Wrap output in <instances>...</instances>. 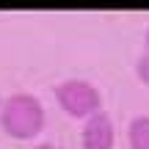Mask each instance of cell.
Listing matches in <instances>:
<instances>
[{
  "label": "cell",
  "instance_id": "2",
  "mask_svg": "<svg viewBox=\"0 0 149 149\" xmlns=\"http://www.w3.org/2000/svg\"><path fill=\"white\" fill-rule=\"evenodd\" d=\"M55 100H58L61 111L72 119H88L94 113H100V105H102V97L97 91V86L83 77L61 80L55 86Z\"/></svg>",
  "mask_w": 149,
  "mask_h": 149
},
{
  "label": "cell",
  "instance_id": "1",
  "mask_svg": "<svg viewBox=\"0 0 149 149\" xmlns=\"http://www.w3.org/2000/svg\"><path fill=\"white\" fill-rule=\"evenodd\" d=\"M0 127L17 141L36 138L44 130V105L39 102V97L17 91L0 105Z\"/></svg>",
  "mask_w": 149,
  "mask_h": 149
},
{
  "label": "cell",
  "instance_id": "3",
  "mask_svg": "<svg viewBox=\"0 0 149 149\" xmlns=\"http://www.w3.org/2000/svg\"><path fill=\"white\" fill-rule=\"evenodd\" d=\"M80 144H83V149H113V144H116V127H113L111 116L105 111L86 119L83 133H80Z\"/></svg>",
  "mask_w": 149,
  "mask_h": 149
},
{
  "label": "cell",
  "instance_id": "7",
  "mask_svg": "<svg viewBox=\"0 0 149 149\" xmlns=\"http://www.w3.org/2000/svg\"><path fill=\"white\" fill-rule=\"evenodd\" d=\"M144 50L149 53V28H146V33H144Z\"/></svg>",
  "mask_w": 149,
  "mask_h": 149
},
{
  "label": "cell",
  "instance_id": "6",
  "mask_svg": "<svg viewBox=\"0 0 149 149\" xmlns=\"http://www.w3.org/2000/svg\"><path fill=\"white\" fill-rule=\"evenodd\" d=\"M33 149H61V146H58V144H36Z\"/></svg>",
  "mask_w": 149,
  "mask_h": 149
},
{
  "label": "cell",
  "instance_id": "4",
  "mask_svg": "<svg viewBox=\"0 0 149 149\" xmlns=\"http://www.w3.org/2000/svg\"><path fill=\"white\" fill-rule=\"evenodd\" d=\"M130 149H149V116H135L127 124Z\"/></svg>",
  "mask_w": 149,
  "mask_h": 149
},
{
  "label": "cell",
  "instance_id": "5",
  "mask_svg": "<svg viewBox=\"0 0 149 149\" xmlns=\"http://www.w3.org/2000/svg\"><path fill=\"white\" fill-rule=\"evenodd\" d=\"M135 74H138V80L144 86H149V53L146 50L138 55V61H135Z\"/></svg>",
  "mask_w": 149,
  "mask_h": 149
}]
</instances>
